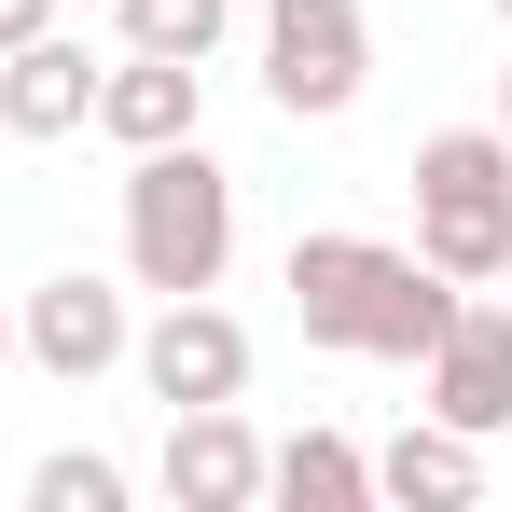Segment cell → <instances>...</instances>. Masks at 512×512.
I'll return each mask as SVG.
<instances>
[{
    "label": "cell",
    "mask_w": 512,
    "mask_h": 512,
    "mask_svg": "<svg viewBox=\"0 0 512 512\" xmlns=\"http://www.w3.org/2000/svg\"><path fill=\"white\" fill-rule=\"evenodd\" d=\"M291 319L333 360H429L457 319V277H429L388 236H291Z\"/></svg>",
    "instance_id": "6da1fadb"
},
{
    "label": "cell",
    "mask_w": 512,
    "mask_h": 512,
    "mask_svg": "<svg viewBox=\"0 0 512 512\" xmlns=\"http://www.w3.org/2000/svg\"><path fill=\"white\" fill-rule=\"evenodd\" d=\"M236 263V180L208 139H153L125 153V277L167 305V291H222Z\"/></svg>",
    "instance_id": "7a4b0ae2"
},
{
    "label": "cell",
    "mask_w": 512,
    "mask_h": 512,
    "mask_svg": "<svg viewBox=\"0 0 512 512\" xmlns=\"http://www.w3.org/2000/svg\"><path fill=\"white\" fill-rule=\"evenodd\" d=\"M416 263L457 291L512 277V125H443L416 139Z\"/></svg>",
    "instance_id": "3957f363"
},
{
    "label": "cell",
    "mask_w": 512,
    "mask_h": 512,
    "mask_svg": "<svg viewBox=\"0 0 512 512\" xmlns=\"http://www.w3.org/2000/svg\"><path fill=\"white\" fill-rule=\"evenodd\" d=\"M374 84V14L360 0H263V97L291 125H333Z\"/></svg>",
    "instance_id": "277c9868"
},
{
    "label": "cell",
    "mask_w": 512,
    "mask_h": 512,
    "mask_svg": "<svg viewBox=\"0 0 512 512\" xmlns=\"http://www.w3.org/2000/svg\"><path fill=\"white\" fill-rule=\"evenodd\" d=\"M125 360H139V388H153V402H250V319H236V305H208V291H167V319H153V333L125 346Z\"/></svg>",
    "instance_id": "5b68a950"
},
{
    "label": "cell",
    "mask_w": 512,
    "mask_h": 512,
    "mask_svg": "<svg viewBox=\"0 0 512 512\" xmlns=\"http://www.w3.org/2000/svg\"><path fill=\"white\" fill-rule=\"evenodd\" d=\"M14 346H28L56 388H97V374L139 346V319H125V291H111V277H84V263H70V277H42V291L14 305Z\"/></svg>",
    "instance_id": "8992f818"
},
{
    "label": "cell",
    "mask_w": 512,
    "mask_h": 512,
    "mask_svg": "<svg viewBox=\"0 0 512 512\" xmlns=\"http://www.w3.org/2000/svg\"><path fill=\"white\" fill-rule=\"evenodd\" d=\"M416 374H429V416H443V429L499 443V429H512V305L457 291V319H443V346H429Z\"/></svg>",
    "instance_id": "52a82bcc"
},
{
    "label": "cell",
    "mask_w": 512,
    "mask_h": 512,
    "mask_svg": "<svg viewBox=\"0 0 512 512\" xmlns=\"http://www.w3.org/2000/svg\"><path fill=\"white\" fill-rule=\"evenodd\" d=\"M153 485H167L180 512H250V499H263V429L236 416V402H180Z\"/></svg>",
    "instance_id": "ba28073f"
},
{
    "label": "cell",
    "mask_w": 512,
    "mask_h": 512,
    "mask_svg": "<svg viewBox=\"0 0 512 512\" xmlns=\"http://www.w3.org/2000/svg\"><path fill=\"white\" fill-rule=\"evenodd\" d=\"M208 125V70L194 56H97V139H125V153H153V139H194Z\"/></svg>",
    "instance_id": "9c48e42d"
},
{
    "label": "cell",
    "mask_w": 512,
    "mask_h": 512,
    "mask_svg": "<svg viewBox=\"0 0 512 512\" xmlns=\"http://www.w3.org/2000/svg\"><path fill=\"white\" fill-rule=\"evenodd\" d=\"M0 125H14V139H84L97 125V56L70 28H28V42L0 56Z\"/></svg>",
    "instance_id": "30bf717a"
},
{
    "label": "cell",
    "mask_w": 512,
    "mask_h": 512,
    "mask_svg": "<svg viewBox=\"0 0 512 512\" xmlns=\"http://www.w3.org/2000/svg\"><path fill=\"white\" fill-rule=\"evenodd\" d=\"M374 499H429V512L485 499V443H471V429H443V416L416 402V429H388V443H374Z\"/></svg>",
    "instance_id": "8fae6325"
},
{
    "label": "cell",
    "mask_w": 512,
    "mask_h": 512,
    "mask_svg": "<svg viewBox=\"0 0 512 512\" xmlns=\"http://www.w3.org/2000/svg\"><path fill=\"white\" fill-rule=\"evenodd\" d=\"M263 499H291V512H360V499H374V457H360L346 429H291V443H263Z\"/></svg>",
    "instance_id": "7c38bea8"
},
{
    "label": "cell",
    "mask_w": 512,
    "mask_h": 512,
    "mask_svg": "<svg viewBox=\"0 0 512 512\" xmlns=\"http://www.w3.org/2000/svg\"><path fill=\"white\" fill-rule=\"evenodd\" d=\"M111 28L139 42V56H222V28H236V0H111Z\"/></svg>",
    "instance_id": "4fadbf2b"
},
{
    "label": "cell",
    "mask_w": 512,
    "mask_h": 512,
    "mask_svg": "<svg viewBox=\"0 0 512 512\" xmlns=\"http://www.w3.org/2000/svg\"><path fill=\"white\" fill-rule=\"evenodd\" d=\"M28 512H125V471L84 457V443H56V457L28 471Z\"/></svg>",
    "instance_id": "5bb4252c"
},
{
    "label": "cell",
    "mask_w": 512,
    "mask_h": 512,
    "mask_svg": "<svg viewBox=\"0 0 512 512\" xmlns=\"http://www.w3.org/2000/svg\"><path fill=\"white\" fill-rule=\"evenodd\" d=\"M28 28H56V0H0V56H14Z\"/></svg>",
    "instance_id": "9a60e30c"
},
{
    "label": "cell",
    "mask_w": 512,
    "mask_h": 512,
    "mask_svg": "<svg viewBox=\"0 0 512 512\" xmlns=\"http://www.w3.org/2000/svg\"><path fill=\"white\" fill-rule=\"evenodd\" d=\"M0 360H14V305H0Z\"/></svg>",
    "instance_id": "2e32d148"
},
{
    "label": "cell",
    "mask_w": 512,
    "mask_h": 512,
    "mask_svg": "<svg viewBox=\"0 0 512 512\" xmlns=\"http://www.w3.org/2000/svg\"><path fill=\"white\" fill-rule=\"evenodd\" d=\"M499 125H512V70H499Z\"/></svg>",
    "instance_id": "e0dca14e"
},
{
    "label": "cell",
    "mask_w": 512,
    "mask_h": 512,
    "mask_svg": "<svg viewBox=\"0 0 512 512\" xmlns=\"http://www.w3.org/2000/svg\"><path fill=\"white\" fill-rule=\"evenodd\" d=\"M499 28H512V0H499Z\"/></svg>",
    "instance_id": "ac0fdd59"
}]
</instances>
